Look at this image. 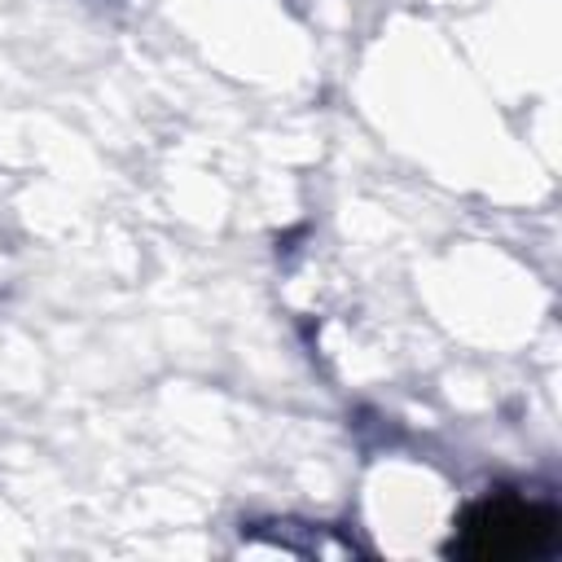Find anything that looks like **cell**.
I'll return each instance as SVG.
<instances>
[{
    "label": "cell",
    "instance_id": "obj_1",
    "mask_svg": "<svg viewBox=\"0 0 562 562\" xmlns=\"http://www.w3.org/2000/svg\"><path fill=\"white\" fill-rule=\"evenodd\" d=\"M470 553H522L536 544V536H544L549 527H536V514L518 501H496V505H483L470 522Z\"/></svg>",
    "mask_w": 562,
    "mask_h": 562
}]
</instances>
